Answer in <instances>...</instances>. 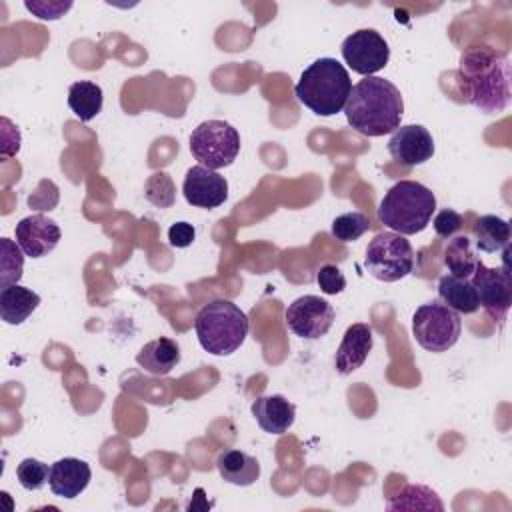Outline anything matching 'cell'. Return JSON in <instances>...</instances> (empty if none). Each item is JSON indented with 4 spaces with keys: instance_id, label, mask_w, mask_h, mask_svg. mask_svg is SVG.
<instances>
[{
    "instance_id": "obj_16",
    "label": "cell",
    "mask_w": 512,
    "mask_h": 512,
    "mask_svg": "<svg viewBox=\"0 0 512 512\" xmlns=\"http://www.w3.org/2000/svg\"><path fill=\"white\" fill-rule=\"evenodd\" d=\"M372 350V328L368 324H352L346 328L342 342L336 350L334 366L342 376L358 370Z\"/></svg>"
},
{
    "instance_id": "obj_4",
    "label": "cell",
    "mask_w": 512,
    "mask_h": 512,
    "mask_svg": "<svg viewBox=\"0 0 512 512\" xmlns=\"http://www.w3.org/2000/svg\"><path fill=\"white\" fill-rule=\"evenodd\" d=\"M436 210L434 192L414 180L396 182L380 200L378 220L396 234L410 236L422 232Z\"/></svg>"
},
{
    "instance_id": "obj_12",
    "label": "cell",
    "mask_w": 512,
    "mask_h": 512,
    "mask_svg": "<svg viewBox=\"0 0 512 512\" xmlns=\"http://www.w3.org/2000/svg\"><path fill=\"white\" fill-rule=\"evenodd\" d=\"M182 192L188 204L198 208H218L228 198V182L216 170L206 166L188 168L182 184Z\"/></svg>"
},
{
    "instance_id": "obj_5",
    "label": "cell",
    "mask_w": 512,
    "mask_h": 512,
    "mask_svg": "<svg viewBox=\"0 0 512 512\" xmlns=\"http://www.w3.org/2000/svg\"><path fill=\"white\" fill-rule=\"evenodd\" d=\"M246 314L230 300L218 298L204 304L194 320L200 346L214 356L234 354L248 336Z\"/></svg>"
},
{
    "instance_id": "obj_31",
    "label": "cell",
    "mask_w": 512,
    "mask_h": 512,
    "mask_svg": "<svg viewBox=\"0 0 512 512\" xmlns=\"http://www.w3.org/2000/svg\"><path fill=\"white\" fill-rule=\"evenodd\" d=\"M462 228V216L452 210V208H444L434 216V230L440 238H452L458 230Z\"/></svg>"
},
{
    "instance_id": "obj_28",
    "label": "cell",
    "mask_w": 512,
    "mask_h": 512,
    "mask_svg": "<svg viewBox=\"0 0 512 512\" xmlns=\"http://www.w3.org/2000/svg\"><path fill=\"white\" fill-rule=\"evenodd\" d=\"M0 248H2V262H0L2 288H6L10 284H18L22 276V266H24V252L18 244H14L8 238L0 240Z\"/></svg>"
},
{
    "instance_id": "obj_33",
    "label": "cell",
    "mask_w": 512,
    "mask_h": 512,
    "mask_svg": "<svg viewBox=\"0 0 512 512\" xmlns=\"http://www.w3.org/2000/svg\"><path fill=\"white\" fill-rule=\"evenodd\" d=\"M194 238H196V230L188 222H176L168 230V240L174 248H186L194 242Z\"/></svg>"
},
{
    "instance_id": "obj_23",
    "label": "cell",
    "mask_w": 512,
    "mask_h": 512,
    "mask_svg": "<svg viewBox=\"0 0 512 512\" xmlns=\"http://www.w3.org/2000/svg\"><path fill=\"white\" fill-rule=\"evenodd\" d=\"M476 248L488 254L506 250L510 244V224L498 216H480L474 224Z\"/></svg>"
},
{
    "instance_id": "obj_9",
    "label": "cell",
    "mask_w": 512,
    "mask_h": 512,
    "mask_svg": "<svg viewBox=\"0 0 512 512\" xmlns=\"http://www.w3.org/2000/svg\"><path fill=\"white\" fill-rule=\"evenodd\" d=\"M286 326L288 330L306 340H316L328 334V330L334 324L336 312L330 302H326L320 296L306 294L296 298L288 308H286Z\"/></svg>"
},
{
    "instance_id": "obj_32",
    "label": "cell",
    "mask_w": 512,
    "mask_h": 512,
    "mask_svg": "<svg viewBox=\"0 0 512 512\" xmlns=\"http://www.w3.org/2000/svg\"><path fill=\"white\" fill-rule=\"evenodd\" d=\"M24 6L40 20H58L72 8V2H26Z\"/></svg>"
},
{
    "instance_id": "obj_18",
    "label": "cell",
    "mask_w": 512,
    "mask_h": 512,
    "mask_svg": "<svg viewBox=\"0 0 512 512\" xmlns=\"http://www.w3.org/2000/svg\"><path fill=\"white\" fill-rule=\"evenodd\" d=\"M136 362L152 376H166L180 362V346L176 344V340L166 336L154 338L140 348V352L136 354Z\"/></svg>"
},
{
    "instance_id": "obj_3",
    "label": "cell",
    "mask_w": 512,
    "mask_h": 512,
    "mask_svg": "<svg viewBox=\"0 0 512 512\" xmlns=\"http://www.w3.org/2000/svg\"><path fill=\"white\" fill-rule=\"evenodd\" d=\"M350 92V74L336 58L314 60L294 86L296 98L318 116H334L342 112Z\"/></svg>"
},
{
    "instance_id": "obj_7",
    "label": "cell",
    "mask_w": 512,
    "mask_h": 512,
    "mask_svg": "<svg viewBox=\"0 0 512 512\" xmlns=\"http://www.w3.org/2000/svg\"><path fill=\"white\" fill-rule=\"evenodd\" d=\"M460 332L462 320L458 312L438 300L418 306L412 316V334L428 352H446L458 342Z\"/></svg>"
},
{
    "instance_id": "obj_10",
    "label": "cell",
    "mask_w": 512,
    "mask_h": 512,
    "mask_svg": "<svg viewBox=\"0 0 512 512\" xmlns=\"http://www.w3.org/2000/svg\"><path fill=\"white\" fill-rule=\"evenodd\" d=\"M342 58L354 72L362 76H372L388 64L390 48L380 32L372 28H362L344 38Z\"/></svg>"
},
{
    "instance_id": "obj_20",
    "label": "cell",
    "mask_w": 512,
    "mask_h": 512,
    "mask_svg": "<svg viewBox=\"0 0 512 512\" xmlns=\"http://www.w3.org/2000/svg\"><path fill=\"white\" fill-rule=\"evenodd\" d=\"M40 296L20 284H10L0 290V316L6 324L18 326L38 308Z\"/></svg>"
},
{
    "instance_id": "obj_27",
    "label": "cell",
    "mask_w": 512,
    "mask_h": 512,
    "mask_svg": "<svg viewBox=\"0 0 512 512\" xmlns=\"http://www.w3.org/2000/svg\"><path fill=\"white\" fill-rule=\"evenodd\" d=\"M144 196L158 208H170L176 202V188L166 172H154L144 186Z\"/></svg>"
},
{
    "instance_id": "obj_19",
    "label": "cell",
    "mask_w": 512,
    "mask_h": 512,
    "mask_svg": "<svg viewBox=\"0 0 512 512\" xmlns=\"http://www.w3.org/2000/svg\"><path fill=\"white\" fill-rule=\"evenodd\" d=\"M216 468L220 476L234 486H250L260 478L258 460L236 448L222 450L216 458Z\"/></svg>"
},
{
    "instance_id": "obj_8",
    "label": "cell",
    "mask_w": 512,
    "mask_h": 512,
    "mask_svg": "<svg viewBox=\"0 0 512 512\" xmlns=\"http://www.w3.org/2000/svg\"><path fill=\"white\" fill-rule=\"evenodd\" d=\"M364 266L382 282H398L414 270L412 244L402 234L380 232L366 248Z\"/></svg>"
},
{
    "instance_id": "obj_15",
    "label": "cell",
    "mask_w": 512,
    "mask_h": 512,
    "mask_svg": "<svg viewBox=\"0 0 512 512\" xmlns=\"http://www.w3.org/2000/svg\"><path fill=\"white\" fill-rule=\"evenodd\" d=\"M90 478H92L90 466L80 458L68 456V458L56 460L50 466L48 486L54 496L72 500L86 490V486L90 484Z\"/></svg>"
},
{
    "instance_id": "obj_25",
    "label": "cell",
    "mask_w": 512,
    "mask_h": 512,
    "mask_svg": "<svg viewBox=\"0 0 512 512\" xmlns=\"http://www.w3.org/2000/svg\"><path fill=\"white\" fill-rule=\"evenodd\" d=\"M390 510H396V508H406V510H414V508H434V510H442V502L438 500V494L426 486H416V484H410L406 486L398 496L396 500H392L388 504Z\"/></svg>"
},
{
    "instance_id": "obj_6",
    "label": "cell",
    "mask_w": 512,
    "mask_h": 512,
    "mask_svg": "<svg viewBox=\"0 0 512 512\" xmlns=\"http://www.w3.org/2000/svg\"><path fill=\"white\" fill-rule=\"evenodd\" d=\"M190 152L210 170L230 166L240 152L238 130L224 120H206L190 134Z\"/></svg>"
},
{
    "instance_id": "obj_22",
    "label": "cell",
    "mask_w": 512,
    "mask_h": 512,
    "mask_svg": "<svg viewBox=\"0 0 512 512\" xmlns=\"http://www.w3.org/2000/svg\"><path fill=\"white\" fill-rule=\"evenodd\" d=\"M102 104H104V94L96 82L80 80L70 84L68 106L82 122H90L92 118H96L102 112Z\"/></svg>"
},
{
    "instance_id": "obj_24",
    "label": "cell",
    "mask_w": 512,
    "mask_h": 512,
    "mask_svg": "<svg viewBox=\"0 0 512 512\" xmlns=\"http://www.w3.org/2000/svg\"><path fill=\"white\" fill-rule=\"evenodd\" d=\"M444 264L450 270V274L458 278H472L478 258L472 250V240L468 236H456L452 238L444 248Z\"/></svg>"
},
{
    "instance_id": "obj_13",
    "label": "cell",
    "mask_w": 512,
    "mask_h": 512,
    "mask_svg": "<svg viewBox=\"0 0 512 512\" xmlns=\"http://www.w3.org/2000/svg\"><path fill=\"white\" fill-rule=\"evenodd\" d=\"M388 152L402 166H418L432 158L434 140L422 124L398 126L388 140Z\"/></svg>"
},
{
    "instance_id": "obj_14",
    "label": "cell",
    "mask_w": 512,
    "mask_h": 512,
    "mask_svg": "<svg viewBox=\"0 0 512 512\" xmlns=\"http://www.w3.org/2000/svg\"><path fill=\"white\" fill-rule=\"evenodd\" d=\"M14 234H16V244L30 258H42L50 254L58 246L62 236L60 226L44 214H32L22 218L16 224Z\"/></svg>"
},
{
    "instance_id": "obj_1",
    "label": "cell",
    "mask_w": 512,
    "mask_h": 512,
    "mask_svg": "<svg viewBox=\"0 0 512 512\" xmlns=\"http://www.w3.org/2000/svg\"><path fill=\"white\" fill-rule=\"evenodd\" d=\"M458 82L466 100L486 114L502 112L510 102V62L490 46H472L462 54Z\"/></svg>"
},
{
    "instance_id": "obj_17",
    "label": "cell",
    "mask_w": 512,
    "mask_h": 512,
    "mask_svg": "<svg viewBox=\"0 0 512 512\" xmlns=\"http://www.w3.org/2000/svg\"><path fill=\"white\" fill-rule=\"evenodd\" d=\"M252 416L264 432L284 434L294 424L296 406L282 394H268L252 402Z\"/></svg>"
},
{
    "instance_id": "obj_2",
    "label": "cell",
    "mask_w": 512,
    "mask_h": 512,
    "mask_svg": "<svg viewBox=\"0 0 512 512\" xmlns=\"http://www.w3.org/2000/svg\"><path fill=\"white\" fill-rule=\"evenodd\" d=\"M344 114L348 124L370 138L394 132L404 114L400 90L380 76H364L352 86Z\"/></svg>"
},
{
    "instance_id": "obj_11",
    "label": "cell",
    "mask_w": 512,
    "mask_h": 512,
    "mask_svg": "<svg viewBox=\"0 0 512 512\" xmlns=\"http://www.w3.org/2000/svg\"><path fill=\"white\" fill-rule=\"evenodd\" d=\"M470 282L486 314L492 320L502 322L512 304V280L508 268H488L478 260Z\"/></svg>"
},
{
    "instance_id": "obj_30",
    "label": "cell",
    "mask_w": 512,
    "mask_h": 512,
    "mask_svg": "<svg viewBox=\"0 0 512 512\" xmlns=\"http://www.w3.org/2000/svg\"><path fill=\"white\" fill-rule=\"evenodd\" d=\"M316 282H318L320 290L328 296L340 294L346 288V278H344L342 270L334 264H324L316 274Z\"/></svg>"
},
{
    "instance_id": "obj_29",
    "label": "cell",
    "mask_w": 512,
    "mask_h": 512,
    "mask_svg": "<svg viewBox=\"0 0 512 512\" xmlns=\"http://www.w3.org/2000/svg\"><path fill=\"white\" fill-rule=\"evenodd\" d=\"M16 478L22 488L26 490H40L50 478V468L42 460L36 458H24L16 466Z\"/></svg>"
},
{
    "instance_id": "obj_26",
    "label": "cell",
    "mask_w": 512,
    "mask_h": 512,
    "mask_svg": "<svg viewBox=\"0 0 512 512\" xmlns=\"http://www.w3.org/2000/svg\"><path fill=\"white\" fill-rule=\"evenodd\" d=\"M370 228V220L362 212H346L332 220V236L340 242H354Z\"/></svg>"
},
{
    "instance_id": "obj_21",
    "label": "cell",
    "mask_w": 512,
    "mask_h": 512,
    "mask_svg": "<svg viewBox=\"0 0 512 512\" xmlns=\"http://www.w3.org/2000/svg\"><path fill=\"white\" fill-rule=\"evenodd\" d=\"M438 296L442 304L460 314H472L480 308L478 294L468 278L446 274L438 280Z\"/></svg>"
}]
</instances>
